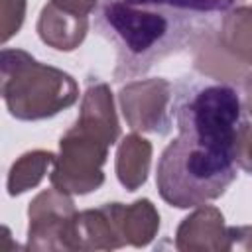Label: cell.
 I'll use <instances>...</instances> for the list:
<instances>
[{"label": "cell", "instance_id": "1", "mask_svg": "<svg viewBox=\"0 0 252 252\" xmlns=\"http://www.w3.org/2000/svg\"><path fill=\"white\" fill-rule=\"evenodd\" d=\"M197 18L163 6L104 0L98 24L118 51L114 79L146 73L156 61L189 43L199 33Z\"/></svg>", "mask_w": 252, "mask_h": 252}, {"label": "cell", "instance_id": "2", "mask_svg": "<svg viewBox=\"0 0 252 252\" xmlns=\"http://www.w3.org/2000/svg\"><path fill=\"white\" fill-rule=\"evenodd\" d=\"M120 124L106 83H91L83 94L75 124L59 140L49 181L69 195H87L104 183L102 165L108 148L116 144Z\"/></svg>", "mask_w": 252, "mask_h": 252}, {"label": "cell", "instance_id": "3", "mask_svg": "<svg viewBox=\"0 0 252 252\" xmlns=\"http://www.w3.org/2000/svg\"><path fill=\"white\" fill-rule=\"evenodd\" d=\"M234 179L232 150L203 142L181 130L161 152L156 173L159 197L177 209L201 207L219 199Z\"/></svg>", "mask_w": 252, "mask_h": 252}, {"label": "cell", "instance_id": "4", "mask_svg": "<svg viewBox=\"0 0 252 252\" xmlns=\"http://www.w3.org/2000/svg\"><path fill=\"white\" fill-rule=\"evenodd\" d=\"M2 96L18 120H43L79 98L77 81L22 49H2Z\"/></svg>", "mask_w": 252, "mask_h": 252}, {"label": "cell", "instance_id": "5", "mask_svg": "<svg viewBox=\"0 0 252 252\" xmlns=\"http://www.w3.org/2000/svg\"><path fill=\"white\" fill-rule=\"evenodd\" d=\"M242 98L226 83H209L191 89L175 104L177 130L234 152L242 124Z\"/></svg>", "mask_w": 252, "mask_h": 252}, {"label": "cell", "instance_id": "6", "mask_svg": "<svg viewBox=\"0 0 252 252\" xmlns=\"http://www.w3.org/2000/svg\"><path fill=\"white\" fill-rule=\"evenodd\" d=\"M118 102L128 126L136 132L167 134L171 128V83L165 79H138L124 85Z\"/></svg>", "mask_w": 252, "mask_h": 252}, {"label": "cell", "instance_id": "7", "mask_svg": "<svg viewBox=\"0 0 252 252\" xmlns=\"http://www.w3.org/2000/svg\"><path fill=\"white\" fill-rule=\"evenodd\" d=\"M77 215L69 193L49 187L35 195L28 209V244L30 250H67L71 222Z\"/></svg>", "mask_w": 252, "mask_h": 252}, {"label": "cell", "instance_id": "8", "mask_svg": "<svg viewBox=\"0 0 252 252\" xmlns=\"http://www.w3.org/2000/svg\"><path fill=\"white\" fill-rule=\"evenodd\" d=\"M120 213L122 203H106L77 213L69 228L67 250H114L126 246Z\"/></svg>", "mask_w": 252, "mask_h": 252}, {"label": "cell", "instance_id": "9", "mask_svg": "<svg viewBox=\"0 0 252 252\" xmlns=\"http://www.w3.org/2000/svg\"><path fill=\"white\" fill-rule=\"evenodd\" d=\"M177 250H230L228 228L222 213L213 205H201L181 220L175 232Z\"/></svg>", "mask_w": 252, "mask_h": 252}, {"label": "cell", "instance_id": "10", "mask_svg": "<svg viewBox=\"0 0 252 252\" xmlns=\"http://www.w3.org/2000/svg\"><path fill=\"white\" fill-rule=\"evenodd\" d=\"M87 32L89 16L67 12L51 0L41 8L37 20V35L45 45L57 51H73L83 43Z\"/></svg>", "mask_w": 252, "mask_h": 252}, {"label": "cell", "instance_id": "11", "mask_svg": "<svg viewBox=\"0 0 252 252\" xmlns=\"http://www.w3.org/2000/svg\"><path fill=\"white\" fill-rule=\"evenodd\" d=\"M152 163V144L138 136L130 134L126 136L116 150V177L128 191L140 189L150 171Z\"/></svg>", "mask_w": 252, "mask_h": 252}, {"label": "cell", "instance_id": "12", "mask_svg": "<svg viewBox=\"0 0 252 252\" xmlns=\"http://www.w3.org/2000/svg\"><path fill=\"white\" fill-rule=\"evenodd\" d=\"M222 49L244 65H252V6H234L220 22Z\"/></svg>", "mask_w": 252, "mask_h": 252}, {"label": "cell", "instance_id": "13", "mask_svg": "<svg viewBox=\"0 0 252 252\" xmlns=\"http://www.w3.org/2000/svg\"><path fill=\"white\" fill-rule=\"evenodd\" d=\"M120 222L126 242L136 248H142L148 246L158 234L159 213L150 199H138L130 205H122Z\"/></svg>", "mask_w": 252, "mask_h": 252}, {"label": "cell", "instance_id": "14", "mask_svg": "<svg viewBox=\"0 0 252 252\" xmlns=\"http://www.w3.org/2000/svg\"><path fill=\"white\" fill-rule=\"evenodd\" d=\"M53 161H55V154L45 150H33L20 156L12 163L8 173V195L16 197L35 187L47 173V167L53 165Z\"/></svg>", "mask_w": 252, "mask_h": 252}, {"label": "cell", "instance_id": "15", "mask_svg": "<svg viewBox=\"0 0 252 252\" xmlns=\"http://www.w3.org/2000/svg\"><path fill=\"white\" fill-rule=\"evenodd\" d=\"M124 2L140 4V6H163L193 16H207V14L228 12L230 8L238 6L242 0H124Z\"/></svg>", "mask_w": 252, "mask_h": 252}, {"label": "cell", "instance_id": "16", "mask_svg": "<svg viewBox=\"0 0 252 252\" xmlns=\"http://www.w3.org/2000/svg\"><path fill=\"white\" fill-rule=\"evenodd\" d=\"M26 0H0V41L6 43L24 24Z\"/></svg>", "mask_w": 252, "mask_h": 252}, {"label": "cell", "instance_id": "17", "mask_svg": "<svg viewBox=\"0 0 252 252\" xmlns=\"http://www.w3.org/2000/svg\"><path fill=\"white\" fill-rule=\"evenodd\" d=\"M234 161L240 169L252 175V120H242L236 132Z\"/></svg>", "mask_w": 252, "mask_h": 252}, {"label": "cell", "instance_id": "18", "mask_svg": "<svg viewBox=\"0 0 252 252\" xmlns=\"http://www.w3.org/2000/svg\"><path fill=\"white\" fill-rule=\"evenodd\" d=\"M228 240L230 250H252V226H230Z\"/></svg>", "mask_w": 252, "mask_h": 252}, {"label": "cell", "instance_id": "19", "mask_svg": "<svg viewBox=\"0 0 252 252\" xmlns=\"http://www.w3.org/2000/svg\"><path fill=\"white\" fill-rule=\"evenodd\" d=\"M51 2L63 10L79 14V16H89L98 4V0H51Z\"/></svg>", "mask_w": 252, "mask_h": 252}, {"label": "cell", "instance_id": "20", "mask_svg": "<svg viewBox=\"0 0 252 252\" xmlns=\"http://www.w3.org/2000/svg\"><path fill=\"white\" fill-rule=\"evenodd\" d=\"M242 108L252 120V75L244 77L242 81Z\"/></svg>", "mask_w": 252, "mask_h": 252}]
</instances>
